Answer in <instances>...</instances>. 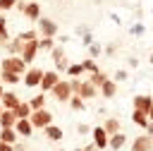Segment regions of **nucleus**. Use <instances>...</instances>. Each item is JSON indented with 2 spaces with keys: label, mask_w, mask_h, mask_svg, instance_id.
Returning a JSON list of instances; mask_svg holds the SVG:
<instances>
[{
  "label": "nucleus",
  "mask_w": 153,
  "mask_h": 151,
  "mask_svg": "<svg viewBox=\"0 0 153 151\" xmlns=\"http://www.w3.org/2000/svg\"><path fill=\"white\" fill-rule=\"evenodd\" d=\"M0 70H2V72H14V74L24 77V72H26L29 67H26V62H24L19 55H7V58L0 62Z\"/></svg>",
  "instance_id": "f257e3e1"
},
{
  "label": "nucleus",
  "mask_w": 153,
  "mask_h": 151,
  "mask_svg": "<svg viewBox=\"0 0 153 151\" xmlns=\"http://www.w3.org/2000/svg\"><path fill=\"white\" fill-rule=\"evenodd\" d=\"M29 122L33 125V129H45L48 125H53V113L48 108H41V110H33Z\"/></svg>",
  "instance_id": "f03ea898"
},
{
  "label": "nucleus",
  "mask_w": 153,
  "mask_h": 151,
  "mask_svg": "<svg viewBox=\"0 0 153 151\" xmlns=\"http://www.w3.org/2000/svg\"><path fill=\"white\" fill-rule=\"evenodd\" d=\"M50 93H53V98L60 101V103H67V101L74 96V93H72V86H69V79H60V81L53 86Z\"/></svg>",
  "instance_id": "7ed1b4c3"
},
{
  "label": "nucleus",
  "mask_w": 153,
  "mask_h": 151,
  "mask_svg": "<svg viewBox=\"0 0 153 151\" xmlns=\"http://www.w3.org/2000/svg\"><path fill=\"white\" fill-rule=\"evenodd\" d=\"M43 72H45V70H41V67H29V70L24 72L22 81H24L29 89H38V86H41V79H43Z\"/></svg>",
  "instance_id": "20e7f679"
},
{
  "label": "nucleus",
  "mask_w": 153,
  "mask_h": 151,
  "mask_svg": "<svg viewBox=\"0 0 153 151\" xmlns=\"http://www.w3.org/2000/svg\"><path fill=\"white\" fill-rule=\"evenodd\" d=\"M38 36H43V38H55V36H57V24H55L50 17H41V19H38Z\"/></svg>",
  "instance_id": "39448f33"
},
{
  "label": "nucleus",
  "mask_w": 153,
  "mask_h": 151,
  "mask_svg": "<svg viewBox=\"0 0 153 151\" xmlns=\"http://www.w3.org/2000/svg\"><path fill=\"white\" fill-rule=\"evenodd\" d=\"M50 55H53V62H55V72H67V67H69V58H67L65 48L55 46V48L50 50Z\"/></svg>",
  "instance_id": "423d86ee"
},
{
  "label": "nucleus",
  "mask_w": 153,
  "mask_h": 151,
  "mask_svg": "<svg viewBox=\"0 0 153 151\" xmlns=\"http://www.w3.org/2000/svg\"><path fill=\"white\" fill-rule=\"evenodd\" d=\"M60 81V72H55V70H45L43 72V79H41V93H50L53 91V86Z\"/></svg>",
  "instance_id": "0eeeda50"
},
{
  "label": "nucleus",
  "mask_w": 153,
  "mask_h": 151,
  "mask_svg": "<svg viewBox=\"0 0 153 151\" xmlns=\"http://www.w3.org/2000/svg\"><path fill=\"white\" fill-rule=\"evenodd\" d=\"M36 55H38V38H36V41H26V43H24V50H22V55H19V58L26 62V67L33 65Z\"/></svg>",
  "instance_id": "6e6552de"
},
{
  "label": "nucleus",
  "mask_w": 153,
  "mask_h": 151,
  "mask_svg": "<svg viewBox=\"0 0 153 151\" xmlns=\"http://www.w3.org/2000/svg\"><path fill=\"white\" fill-rule=\"evenodd\" d=\"M129 151H153V139H151L148 134H139V137L131 141Z\"/></svg>",
  "instance_id": "1a4fd4ad"
},
{
  "label": "nucleus",
  "mask_w": 153,
  "mask_h": 151,
  "mask_svg": "<svg viewBox=\"0 0 153 151\" xmlns=\"http://www.w3.org/2000/svg\"><path fill=\"white\" fill-rule=\"evenodd\" d=\"M131 103H134V110H141V113H146V115H148V110H151V103H153V98H151L148 93H136Z\"/></svg>",
  "instance_id": "9d476101"
},
{
  "label": "nucleus",
  "mask_w": 153,
  "mask_h": 151,
  "mask_svg": "<svg viewBox=\"0 0 153 151\" xmlns=\"http://www.w3.org/2000/svg\"><path fill=\"white\" fill-rule=\"evenodd\" d=\"M91 137H93V144H96V149H108V134H105V129L103 127H91Z\"/></svg>",
  "instance_id": "9b49d317"
},
{
  "label": "nucleus",
  "mask_w": 153,
  "mask_h": 151,
  "mask_svg": "<svg viewBox=\"0 0 153 151\" xmlns=\"http://www.w3.org/2000/svg\"><path fill=\"white\" fill-rule=\"evenodd\" d=\"M22 101H19V96L14 93V91H7L5 89V93H2V101H0V105L5 108V110H14L17 105H19Z\"/></svg>",
  "instance_id": "f8f14e48"
},
{
  "label": "nucleus",
  "mask_w": 153,
  "mask_h": 151,
  "mask_svg": "<svg viewBox=\"0 0 153 151\" xmlns=\"http://www.w3.org/2000/svg\"><path fill=\"white\" fill-rule=\"evenodd\" d=\"M2 48L7 50V55H22V50H24V41H22L19 36H14V38H10Z\"/></svg>",
  "instance_id": "ddd939ff"
},
{
  "label": "nucleus",
  "mask_w": 153,
  "mask_h": 151,
  "mask_svg": "<svg viewBox=\"0 0 153 151\" xmlns=\"http://www.w3.org/2000/svg\"><path fill=\"white\" fill-rule=\"evenodd\" d=\"M76 96H81L84 101H88V98H96V96H98V89H96L91 81H84V79H81V86H79Z\"/></svg>",
  "instance_id": "4468645a"
},
{
  "label": "nucleus",
  "mask_w": 153,
  "mask_h": 151,
  "mask_svg": "<svg viewBox=\"0 0 153 151\" xmlns=\"http://www.w3.org/2000/svg\"><path fill=\"white\" fill-rule=\"evenodd\" d=\"M22 12H24V17L31 19V22H38V19H41V5H38V2H26Z\"/></svg>",
  "instance_id": "2eb2a0df"
},
{
  "label": "nucleus",
  "mask_w": 153,
  "mask_h": 151,
  "mask_svg": "<svg viewBox=\"0 0 153 151\" xmlns=\"http://www.w3.org/2000/svg\"><path fill=\"white\" fill-rule=\"evenodd\" d=\"M122 146H127V134H124V132H117V134H112V137L108 139V149L122 151Z\"/></svg>",
  "instance_id": "dca6fc26"
},
{
  "label": "nucleus",
  "mask_w": 153,
  "mask_h": 151,
  "mask_svg": "<svg viewBox=\"0 0 153 151\" xmlns=\"http://www.w3.org/2000/svg\"><path fill=\"white\" fill-rule=\"evenodd\" d=\"M14 132H17L19 137H26V139H29V137L33 134V125H31L29 120H17V122H14Z\"/></svg>",
  "instance_id": "f3484780"
},
{
  "label": "nucleus",
  "mask_w": 153,
  "mask_h": 151,
  "mask_svg": "<svg viewBox=\"0 0 153 151\" xmlns=\"http://www.w3.org/2000/svg\"><path fill=\"white\" fill-rule=\"evenodd\" d=\"M103 129H105V134H108V137H112V134L122 132V122H120L117 117H108V120L103 122Z\"/></svg>",
  "instance_id": "a211bd4d"
},
{
  "label": "nucleus",
  "mask_w": 153,
  "mask_h": 151,
  "mask_svg": "<svg viewBox=\"0 0 153 151\" xmlns=\"http://www.w3.org/2000/svg\"><path fill=\"white\" fill-rule=\"evenodd\" d=\"M12 113H14V117H17V120H29L33 110H31V105H29V101H26V103L22 101V103H19V105H17V108H14Z\"/></svg>",
  "instance_id": "6ab92c4d"
},
{
  "label": "nucleus",
  "mask_w": 153,
  "mask_h": 151,
  "mask_svg": "<svg viewBox=\"0 0 153 151\" xmlns=\"http://www.w3.org/2000/svg\"><path fill=\"white\" fill-rule=\"evenodd\" d=\"M98 93H103V98H112L115 93H117V81H112V79H108L100 89H98Z\"/></svg>",
  "instance_id": "aec40b11"
},
{
  "label": "nucleus",
  "mask_w": 153,
  "mask_h": 151,
  "mask_svg": "<svg viewBox=\"0 0 153 151\" xmlns=\"http://www.w3.org/2000/svg\"><path fill=\"white\" fill-rule=\"evenodd\" d=\"M131 122H134L136 127H141V129H146L151 120H148V115H146V113H141V110H131Z\"/></svg>",
  "instance_id": "412c9836"
},
{
  "label": "nucleus",
  "mask_w": 153,
  "mask_h": 151,
  "mask_svg": "<svg viewBox=\"0 0 153 151\" xmlns=\"http://www.w3.org/2000/svg\"><path fill=\"white\" fill-rule=\"evenodd\" d=\"M43 132H45V137H48L50 141H60V139L65 137V132H62V127H57V125H48V127H45Z\"/></svg>",
  "instance_id": "4be33fe9"
},
{
  "label": "nucleus",
  "mask_w": 153,
  "mask_h": 151,
  "mask_svg": "<svg viewBox=\"0 0 153 151\" xmlns=\"http://www.w3.org/2000/svg\"><path fill=\"white\" fill-rule=\"evenodd\" d=\"M108 79H110V77H108L105 72H100V70H98V72H93V74H88V79H86V81H91V84H93L96 89H100V86H103V84H105Z\"/></svg>",
  "instance_id": "5701e85b"
},
{
  "label": "nucleus",
  "mask_w": 153,
  "mask_h": 151,
  "mask_svg": "<svg viewBox=\"0 0 153 151\" xmlns=\"http://www.w3.org/2000/svg\"><path fill=\"white\" fill-rule=\"evenodd\" d=\"M14 122H17V117H14V113H12V110H2V115H0V129H7V127H14Z\"/></svg>",
  "instance_id": "b1692460"
},
{
  "label": "nucleus",
  "mask_w": 153,
  "mask_h": 151,
  "mask_svg": "<svg viewBox=\"0 0 153 151\" xmlns=\"http://www.w3.org/2000/svg\"><path fill=\"white\" fill-rule=\"evenodd\" d=\"M17 132H14V127H7V129H0V141H5V144H17Z\"/></svg>",
  "instance_id": "393cba45"
},
{
  "label": "nucleus",
  "mask_w": 153,
  "mask_h": 151,
  "mask_svg": "<svg viewBox=\"0 0 153 151\" xmlns=\"http://www.w3.org/2000/svg\"><path fill=\"white\" fill-rule=\"evenodd\" d=\"M69 79H81V74H84V67H81V62H69V67H67V72H65Z\"/></svg>",
  "instance_id": "a878e982"
},
{
  "label": "nucleus",
  "mask_w": 153,
  "mask_h": 151,
  "mask_svg": "<svg viewBox=\"0 0 153 151\" xmlns=\"http://www.w3.org/2000/svg\"><path fill=\"white\" fill-rule=\"evenodd\" d=\"M19 81H22V77L14 74V72H2V77H0V84H2V86H14V84H19Z\"/></svg>",
  "instance_id": "bb28decb"
},
{
  "label": "nucleus",
  "mask_w": 153,
  "mask_h": 151,
  "mask_svg": "<svg viewBox=\"0 0 153 151\" xmlns=\"http://www.w3.org/2000/svg\"><path fill=\"white\" fill-rule=\"evenodd\" d=\"M29 105H31V110H41V108H45V93H36V96L29 101Z\"/></svg>",
  "instance_id": "cd10ccee"
},
{
  "label": "nucleus",
  "mask_w": 153,
  "mask_h": 151,
  "mask_svg": "<svg viewBox=\"0 0 153 151\" xmlns=\"http://www.w3.org/2000/svg\"><path fill=\"white\" fill-rule=\"evenodd\" d=\"M10 41V31H7V19H5V14H0V43L5 46Z\"/></svg>",
  "instance_id": "c85d7f7f"
},
{
  "label": "nucleus",
  "mask_w": 153,
  "mask_h": 151,
  "mask_svg": "<svg viewBox=\"0 0 153 151\" xmlns=\"http://www.w3.org/2000/svg\"><path fill=\"white\" fill-rule=\"evenodd\" d=\"M81 67H84V72H88V74H93V72H98L100 67H98V62L93 60V58H86L84 62H81Z\"/></svg>",
  "instance_id": "c756f323"
},
{
  "label": "nucleus",
  "mask_w": 153,
  "mask_h": 151,
  "mask_svg": "<svg viewBox=\"0 0 153 151\" xmlns=\"http://www.w3.org/2000/svg\"><path fill=\"white\" fill-rule=\"evenodd\" d=\"M67 103H69V108H72V110H84V105H86V101H84L81 96H76V93H74Z\"/></svg>",
  "instance_id": "7c9ffc66"
},
{
  "label": "nucleus",
  "mask_w": 153,
  "mask_h": 151,
  "mask_svg": "<svg viewBox=\"0 0 153 151\" xmlns=\"http://www.w3.org/2000/svg\"><path fill=\"white\" fill-rule=\"evenodd\" d=\"M19 38L26 43V41H36V38H41V36H38V29H29V31H22Z\"/></svg>",
  "instance_id": "2f4dec72"
},
{
  "label": "nucleus",
  "mask_w": 153,
  "mask_h": 151,
  "mask_svg": "<svg viewBox=\"0 0 153 151\" xmlns=\"http://www.w3.org/2000/svg\"><path fill=\"white\" fill-rule=\"evenodd\" d=\"M55 48V38H38V50H53Z\"/></svg>",
  "instance_id": "473e14b6"
},
{
  "label": "nucleus",
  "mask_w": 153,
  "mask_h": 151,
  "mask_svg": "<svg viewBox=\"0 0 153 151\" xmlns=\"http://www.w3.org/2000/svg\"><path fill=\"white\" fill-rule=\"evenodd\" d=\"M100 53H103V48H100L98 43H91V46H88V58H93V60H96Z\"/></svg>",
  "instance_id": "72a5a7b5"
},
{
  "label": "nucleus",
  "mask_w": 153,
  "mask_h": 151,
  "mask_svg": "<svg viewBox=\"0 0 153 151\" xmlns=\"http://www.w3.org/2000/svg\"><path fill=\"white\" fill-rule=\"evenodd\" d=\"M17 2H19V0H0V12H7V10H12Z\"/></svg>",
  "instance_id": "f704fd0d"
},
{
  "label": "nucleus",
  "mask_w": 153,
  "mask_h": 151,
  "mask_svg": "<svg viewBox=\"0 0 153 151\" xmlns=\"http://www.w3.org/2000/svg\"><path fill=\"white\" fill-rule=\"evenodd\" d=\"M81 38H84V46H86V48L93 43V36H91V31H84V34H81Z\"/></svg>",
  "instance_id": "c9c22d12"
},
{
  "label": "nucleus",
  "mask_w": 153,
  "mask_h": 151,
  "mask_svg": "<svg viewBox=\"0 0 153 151\" xmlns=\"http://www.w3.org/2000/svg\"><path fill=\"white\" fill-rule=\"evenodd\" d=\"M69 86H72V93H76L81 86V79H69Z\"/></svg>",
  "instance_id": "e433bc0d"
},
{
  "label": "nucleus",
  "mask_w": 153,
  "mask_h": 151,
  "mask_svg": "<svg viewBox=\"0 0 153 151\" xmlns=\"http://www.w3.org/2000/svg\"><path fill=\"white\" fill-rule=\"evenodd\" d=\"M76 132H79V134H91V127L81 122V125H76Z\"/></svg>",
  "instance_id": "4c0bfd02"
},
{
  "label": "nucleus",
  "mask_w": 153,
  "mask_h": 151,
  "mask_svg": "<svg viewBox=\"0 0 153 151\" xmlns=\"http://www.w3.org/2000/svg\"><path fill=\"white\" fill-rule=\"evenodd\" d=\"M124 79H127V72H124V70H120V72L115 74V79H112V81H124Z\"/></svg>",
  "instance_id": "58836bf2"
},
{
  "label": "nucleus",
  "mask_w": 153,
  "mask_h": 151,
  "mask_svg": "<svg viewBox=\"0 0 153 151\" xmlns=\"http://www.w3.org/2000/svg\"><path fill=\"white\" fill-rule=\"evenodd\" d=\"M0 151H14V146H12V144H5V141H0Z\"/></svg>",
  "instance_id": "ea45409f"
},
{
  "label": "nucleus",
  "mask_w": 153,
  "mask_h": 151,
  "mask_svg": "<svg viewBox=\"0 0 153 151\" xmlns=\"http://www.w3.org/2000/svg\"><path fill=\"white\" fill-rule=\"evenodd\" d=\"M131 34H136V36H139V34H143V26H141V24H136V26L131 29Z\"/></svg>",
  "instance_id": "a19ab883"
},
{
  "label": "nucleus",
  "mask_w": 153,
  "mask_h": 151,
  "mask_svg": "<svg viewBox=\"0 0 153 151\" xmlns=\"http://www.w3.org/2000/svg\"><path fill=\"white\" fill-rule=\"evenodd\" d=\"M105 53H108V55H115V43H110V46L105 48Z\"/></svg>",
  "instance_id": "79ce46f5"
},
{
  "label": "nucleus",
  "mask_w": 153,
  "mask_h": 151,
  "mask_svg": "<svg viewBox=\"0 0 153 151\" xmlns=\"http://www.w3.org/2000/svg\"><path fill=\"white\" fill-rule=\"evenodd\" d=\"M81 151H98V149H96V144H86Z\"/></svg>",
  "instance_id": "37998d69"
},
{
  "label": "nucleus",
  "mask_w": 153,
  "mask_h": 151,
  "mask_svg": "<svg viewBox=\"0 0 153 151\" xmlns=\"http://www.w3.org/2000/svg\"><path fill=\"white\" fill-rule=\"evenodd\" d=\"M146 134L153 139V122H148V127H146Z\"/></svg>",
  "instance_id": "c03bdc74"
},
{
  "label": "nucleus",
  "mask_w": 153,
  "mask_h": 151,
  "mask_svg": "<svg viewBox=\"0 0 153 151\" xmlns=\"http://www.w3.org/2000/svg\"><path fill=\"white\" fill-rule=\"evenodd\" d=\"M14 151H26V146H24V144H19V141H17V144H14Z\"/></svg>",
  "instance_id": "a18cd8bd"
},
{
  "label": "nucleus",
  "mask_w": 153,
  "mask_h": 151,
  "mask_svg": "<svg viewBox=\"0 0 153 151\" xmlns=\"http://www.w3.org/2000/svg\"><path fill=\"white\" fill-rule=\"evenodd\" d=\"M148 120L153 122V103H151V110H148Z\"/></svg>",
  "instance_id": "49530a36"
},
{
  "label": "nucleus",
  "mask_w": 153,
  "mask_h": 151,
  "mask_svg": "<svg viewBox=\"0 0 153 151\" xmlns=\"http://www.w3.org/2000/svg\"><path fill=\"white\" fill-rule=\"evenodd\" d=\"M2 93H5V86L0 84V101H2Z\"/></svg>",
  "instance_id": "de8ad7c7"
},
{
  "label": "nucleus",
  "mask_w": 153,
  "mask_h": 151,
  "mask_svg": "<svg viewBox=\"0 0 153 151\" xmlns=\"http://www.w3.org/2000/svg\"><path fill=\"white\" fill-rule=\"evenodd\" d=\"M2 110H5V108H2V105H0V115H2Z\"/></svg>",
  "instance_id": "09e8293b"
},
{
  "label": "nucleus",
  "mask_w": 153,
  "mask_h": 151,
  "mask_svg": "<svg viewBox=\"0 0 153 151\" xmlns=\"http://www.w3.org/2000/svg\"><path fill=\"white\" fill-rule=\"evenodd\" d=\"M151 65H153V53H151Z\"/></svg>",
  "instance_id": "8fccbe9b"
},
{
  "label": "nucleus",
  "mask_w": 153,
  "mask_h": 151,
  "mask_svg": "<svg viewBox=\"0 0 153 151\" xmlns=\"http://www.w3.org/2000/svg\"><path fill=\"white\" fill-rule=\"evenodd\" d=\"M0 77H2V70H0Z\"/></svg>",
  "instance_id": "3c124183"
},
{
  "label": "nucleus",
  "mask_w": 153,
  "mask_h": 151,
  "mask_svg": "<svg viewBox=\"0 0 153 151\" xmlns=\"http://www.w3.org/2000/svg\"><path fill=\"white\" fill-rule=\"evenodd\" d=\"M0 48H2V43H0Z\"/></svg>",
  "instance_id": "603ef678"
},
{
  "label": "nucleus",
  "mask_w": 153,
  "mask_h": 151,
  "mask_svg": "<svg viewBox=\"0 0 153 151\" xmlns=\"http://www.w3.org/2000/svg\"><path fill=\"white\" fill-rule=\"evenodd\" d=\"M60 151H65V149H60Z\"/></svg>",
  "instance_id": "864d4df0"
}]
</instances>
